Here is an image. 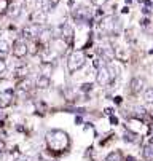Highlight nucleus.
Listing matches in <instances>:
<instances>
[{
    "instance_id": "obj_1",
    "label": "nucleus",
    "mask_w": 153,
    "mask_h": 161,
    "mask_svg": "<svg viewBox=\"0 0 153 161\" xmlns=\"http://www.w3.org/2000/svg\"><path fill=\"white\" fill-rule=\"evenodd\" d=\"M46 145L53 153H64L70 147L69 134L62 129H51L46 132Z\"/></svg>"
},
{
    "instance_id": "obj_2",
    "label": "nucleus",
    "mask_w": 153,
    "mask_h": 161,
    "mask_svg": "<svg viewBox=\"0 0 153 161\" xmlns=\"http://www.w3.org/2000/svg\"><path fill=\"white\" fill-rule=\"evenodd\" d=\"M115 77H117V70L112 66H108V64H102L99 69H97L96 81L101 86H108V85H112V81L115 80Z\"/></svg>"
},
{
    "instance_id": "obj_3",
    "label": "nucleus",
    "mask_w": 153,
    "mask_h": 161,
    "mask_svg": "<svg viewBox=\"0 0 153 161\" xmlns=\"http://www.w3.org/2000/svg\"><path fill=\"white\" fill-rule=\"evenodd\" d=\"M85 62H86V54L83 53V51H72L70 53V56L67 57V70L70 72V74H73V72L80 70L81 67L85 66Z\"/></svg>"
},
{
    "instance_id": "obj_4",
    "label": "nucleus",
    "mask_w": 153,
    "mask_h": 161,
    "mask_svg": "<svg viewBox=\"0 0 153 161\" xmlns=\"http://www.w3.org/2000/svg\"><path fill=\"white\" fill-rule=\"evenodd\" d=\"M99 29L101 32L107 34V35H117L121 29V22L115 16H107V18H104V21H101Z\"/></svg>"
},
{
    "instance_id": "obj_5",
    "label": "nucleus",
    "mask_w": 153,
    "mask_h": 161,
    "mask_svg": "<svg viewBox=\"0 0 153 161\" xmlns=\"http://www.w3.org/2000/svg\"><path fill=\"white\" fill-rule=\"evenodd\" d=\"M72 16H73V21L77 24H85L86 22L88 26H91V11L88 6H77V8H73L72 11Z\"/></svg>"
},
{
    "instance_id": "obj_6",
    "label": "nucleus",
    "mask_w": 153,
    "mask_h": 161,
    "mask_svg": "<svg viewBox=\"0 0 153 161\" xmlns=\"http://www.w3.org/2000/svg\"><path fill=\"white\" fill-rule=\"evenodd\" d=\"M27 53H29V46H27V43L22 38H18L13 43V54L16 57H24Z\"/></svg>"
},
{
    "instance_id": "obj_7",
    "label": "nucleus",
    "mask_w": 153,
    "mask_h": 161,
    "mask_svg": "<svg viewBox=\"0 0 153 161\" xmlns=\"http://www.w3.org/2000/svg\"><path fill=\"white\" fill-rule=\"evenodd\" d=\"M61 37H62V40L67 45H72L73 43V29L69 24H62L61 26Z\"/></svg>"
},
{
    "instance_id": "obj_8",
    "label": "nucleus",
    "mask_w": 153,
    "mask_h": 161,
    "mask_svg": "<svg viewBox=\"0 0 153 161\" xmlns=\"http://www.w3.org/2000/svg\"><path fill=\"white\" fill-rule=\"evenodd\" d=\"M129 90H131L132 94H139V92L144 90V80H142V78H139V77L132 78L131 83H129Z\"/></svg>"
},
{
    "instance_id": "obj_9",
    "label": "nucleus",
    "mask_w": 153,
    "mask_h": 161,
    "mask_svg": "<svg viewBox=\"0 0 153 161\" xmlns=\"http://www.w3.org/2000/svg\"><path fill=\"white\" fill-rule=\"evenodd\" d=\"M11 96H13V91L11 90L5 91L2 96H0V108H3V107H6V105L11 104Z\"/></svg>"
},
{
    "instance_id": "obj_10",
    "label": "nucleus",
    "mask_w": 153,
    "mask_h": 161,
    "mask_svg": "<svg viewBox=\"0 0 153 161\" xmlns=\"http://www.w3.org/2000/svg\"><path fill=\"white\" fill-rule=\"evenodd\" d=\"M35 86L40 88V90H46V88L50 86V77H46V75H40V77L35 80Z\"/></svg>"
},
{
    "instance_id": "obj_11",
    "label": "nucleus",
    "mask_w": 153,
    "mask_h": 161,
    "mask_svg": "<svg viewBox=\"0 0 153 161\" xmlns=\"http://www.w3.org/2000/svg\"><path fill=\"white\" fill-rule=\"evenodd\" d=\"M123 140L124 142H129V144H136V142H139V136L136 134V132H132V131H124Z\"/></svg>"
},
{
    "instance_id": "obj_12",
    "label": "nucleus",
    "mask_w": 153,
    "mask_h": 161,
    "mask_svg": "<svg viewBox=\"0 0 153 161\" xmlns=\"http://www.w3.org/2000/svg\"><path fill=\"white\" fill-rule=\"evenodd\" d=\"M142 155H144V158L147 161H153V145H145L144 150H142Z\"/></svg>"
},
{
    "instance_id": "obj_13",
    "label": "nucleus",
    "mask_w": 153,
    "mask_h": 161,
    "mask_svg": "<svg viewBox=\"0 0 153 161\" xmlns=\"http://www.w3.org/2000/svg\"><path fill=\"white\" fill-rule=\"evenodd\" d=\"M61 0H43V3H45V11H51V10H54L57 5H59Z\"/></svg>"
},
{
    "instance_id": "obj_14",
    "label": "nucleus",
    "mask_w": 153,
    "mask_h": 161,
    "mask_svg": "<svg viewBox=\"0 0 153 161\" xmlns=\"http://www.w3.org/2000/svg\"><path fill=\"white\" fill-rule=\"evenodd\" d=\"M104 161H123V156H121L120 152H112L105 156Z\"/></svg>"
},
{
    "instance_id": "obj_15",
    "label": "nucleus",
    "mask_w": 153,
    "mask_h": 161,
    "mask_svg": "<svg viewBox=\"0 0 153 161\" xmlns=\"http://www.w3.org/2000/svg\"><path fill=\"white\" fill-rule=\"evenodd\" d=\"M32 80H30V78H26V80H22V81H19V90H22V91H29L30 88H32Z\"/></svg>"
},
{
    "instance_id": "obj_16",
    "label": "nucleus",
    "mask_w": 153,
    "mask_h": 161,
    "mask_svg": "<svg viewBox=\"0 0 153 161\" xmlns=\"http://www.w3.org/2000/svg\"><path fill=\"white\" fill-rule=\"evenodd\" d=\"M144 99H145V102H148V104H153V88H148V90H145V92H144Z\"/></svg>"
},
{
    "instance_id": "obj_17",
    "label": "nucleus",
    "mask_w": 153,
    "mask_h": 161,
    "mask_svg": "<svg viewBox=\"0 0 153 161\" xmlns=\"http://www.w3.org/2000/svg\"><path fill=\"white\" fill-rule=\"evenodd\" d=\"M10 51V45H8V42L6 40H0V53H8Z\"/></svg>"
},
{
    "instance_id": "obj_18",
    "label": "nucleus",
    "mask_w": 153,
    "mask_h": 161,
    "mask_svg": "<svg viewBox=\"0 0 153 161\" xmlns=\"http://www.w3.org/2000/svg\"><path fill=\"white\" fill-rule=\"evenodd\" d=\"M10 16L11 18H16V16H19V13H21V8L19 6H13V8H10Z\"/></svg>"
},
{
    "instance_id": "obj_19",
    "label": "nucleus",
    "mask_w": 153,
    "mask_h": 161,
    "mask_svg": "<svg viewBox=\"0 0 153 161\" xmlns=\"http://www.w3.org/2000/svg\"><path fill=\"white\" fill-rule=\"evenodd\" d=\"M6 10H8V0H0V15H3Z\"/></svg>"
},
{
    "instance_id": "obj_20",
    "label": "nucleus",
    "mask_w": 153,
    "mask_h": 161,
    "mask_svg": "<svg viewBox=\"0 0 153 161\" xmlns=\"http://www.w3.org/2000/svg\"><path fill=\"white\" fill-rule=\"evenodd\" d=\"M5 69H6V61L0 57V74H3V72H5Z\"/></svg>"
},
{
    "instance_id": "obj_21",
    "label": "nucleus",
    "mask_w": 153,
    "mask_h": 161,
    "mask_svg": "<svg viewBox=\"0 0 153 161\" xmlns=\"http://www.w3.org/2000/svg\"><path fill=\"white\" fill-rule=\"evenodd\" d=\"M91 90H93V85H91V83H85V85H81V91L86 92V91H91Z\"/></svg>"
},
{
    "instance_id": "obj_22",
    "label": "nucleus",
    "mask_w": 153,
    "mask_h": 161,
    "mask_svg": "<svg viewBox=\"0 0 153 161\" xmlns=\"http://www.w3.org/2000/svg\"><path fill=\"white\" fill-rule=\"evenodd\" d=\"M105 2H107V0H91V3H93V5H97V6H102Z\"/></svg>"
},
{
    "instance_id": "obj_23",
    "label": "nucleus",
    "mask_w": 153,
    "mask_h": 161,
    "mask_svg": "<svg viewBox=\"0 0 153 161\" xmlns=\"http://www.w3.org/2000/svg\"><path fill=\"white\" fill-rule=\"evenodd\" d=\"M110 123L113 126H117L118 125V118H117V116H113V115H110Z\"/></svg>"
},
{
    "instance_id": "obj_24",
    "label": "nucleus",
    "mask_w": 153,
    "mask_h": 161,
    "mask_svg": "<svg viewBox=\"0 0 153 161\" xmlns=\"http://www.w3.org/2000/svg\"><path fill=\"white\" fill-rule=\"evenodd\" d=\"M93 64H94V67H96V69H99V67L102 66V61H101V59H94Z\"/></svg>"
},
{
    "instance_id": "obj_25",
    "label": "nucleus",
    "mask_w": 153,
    "mask_h": 161,
    "mask_svg": "<svg viewBox=\"0 0 153 161\" xmlns=\"http://www.w3.org/2000/svg\"><path fill=\"white\" fill-rule=\"evenodd\" d=\"M104 112H105V115H108V116H110V115H113V108H110V107H107Z\"/></svg>"
},
{
    "instance_id": "obj_26",
    "label": "nucleus",
    "mask_w": 153,
    "mask_h": 161,
    "mask_svg": "<svg viewBox=\"0 0 153 161\" xmlns=\"http://www.w3.org/2000/svg\"><path fill=\"white\" fill-rule=\"evenodd\" d=\"M3 152H5V142H3V140H0V155H2Z\"/></svg>"
},
{
    "instance_id": "obj_27",
    "label": "nucleus",
    "mask_w": 153,
    "mask_h": 161,
    "mask_svg": "<svg viewBox=\"0 0 153 161\" xmlns=\"http://www.w3.org/2000/svg\"><path fill=\"white\" fill-rule=\"evenodd\" d=\"M148 24H150V19H148V18H145V19H142V26H144V27H147V26H148Z\"/></svg>"
},
{
    "instance_id": "obj_28",
    "label": "nucleus",
    "mask_w": 153,
    "mask_h": 161,
    "mask_svg": "<svg viewBox=\"0 0 153 161\" xmlns=\"http://www.w3.org/2000/svg\"><path fill=\"white\" fill-rule=\"evenodd\" d=\"M81 121H83V120H81V116H77V118H75V125H80Z\"/></svg>"
},
{
    "instance_id": "obj_29",
    "label": "nucleus",
    "mask_w": 153,
    "mask_h": 161,
    "mask_svg": "<svg viewBox=\"0 0 153 161\" xmlns=\"http://www.w3.org/2000/svg\"><path fill=\"white\" fill-rule=\"evenodd\" d=\"M142 11H144V15H148V13H150V10H148L147 6H144V8H142Z\"/></svg>"
},
{
    "instance_id": "obj_30",
    "label": "nucleus",
    "mask_w": 153,
    "mask_h": 161,
    "mask_svg": "<svg viewBox=\"0 0 153 161\" xmlns=\"http://www.w3.org/2000/svg\"><path fill=\"white\" fill-rule=\"evenodd\" d=\"M16 161H29V158H26V156H19Z\"/></svg>"
},
{
    "instance_id": "obj_31",
    "label": "nucleus",
    "mask_w": 153,
    "mask_h": 161,
    "mask_svg": "<svg viewBox=\"0 0 153 161\" xmlns=\"http://www.w3.org/2000/svg\"><path fill=\"white\" fill-rule=\"evenodd\" d=\"M113 101L117 102V104H120V102H121V97H120V96H118V97H115V99H113Z\"/></svg>"
},
{
    "instance_id": "obj_32",
    "label": "nucleus",
    "mask_w": 153,
    "mask_h": 161,
    "mask_svg": "<svg viewBox=\"0 0 153 161\" xmlns=\"http://www.w3.org/2000/svg\"><path fill=\"white\" fill-rule=\"evenodd\" d=\"M121 11H123V13H128V11H129V6L126 5V6H124V8H123V10H121Z\"/></svg>"
},
{
    "instance_id": "obj_33",
    "label": "nucleus",
    "mask_w": 153,
    "mask_h": 161,
    "mask_svg": "<svg viewBox=\"0 0 153 161\" xmlns=\"http://www.w3.org/2000/svg\"><path fill=\"white\" fill-rule=\"evenodd\" d=\"M126 161H136V158H132V156H128Z\"/></svg>"
},
{
    "instance_id": "obj_34",
    "label": "nucleus",
    "mask_w": 153,
    "mask_h": 161,
    "mask_svg": "<svg viewBox=\"0 0 153 161\" xmlns=\"http://www.w3.org/2000/svg\"><path fill=\"white\" fill-rule=\"evenodd\" d=\"M124 2H126V5H129V3L132 2V0H124Z\"/></svg>"
},
{
    "instance_id": "obj_35",
    "label": "nucleus",
    "mask_w": 153,
    "mask_h": 161,
    "mask_svg": "<svg viewBox=\"0 0 153 161\" xmlns=\"http://www.w3.org/2000/svg\"><path fill=\"white\" fill-rule=\"evenodd\" d=\"M150 145H153V137L150 139Z\"/></svg>"
}]
</instances>
